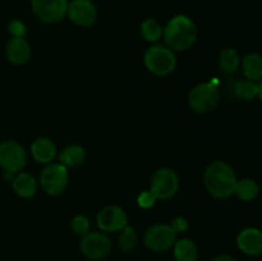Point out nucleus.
<instances>
[{
	"instance_id": "nucleus-1",
	"label": "nucleus",
	"mask_w": 262,
	"mask_h": 261,
	"mask_svg": "<svg viewBox=\"0 0 262 261\" xmlns=\"http://www.w3.org/2000/svg\"><path fill=\"white\" fill-rule=\"evenodd\" d=\"M237 181L232 166L222 160L212 161L204 173L205 188L215 199L224 200L233 196Z\"/></svg>"
},
{
	"instance_id": "nucleus-2",
	"label": "nucleus",
	"mask_w": 262,
	"mask_h": 261,
	"mask_svg": "<svg viewBox=\"0 0 262 261\" xmlns=\"http://www.w3.org/2000/svg\"><path fill=\"white\" fill-rule=\"evenodd\" d=\"M163 37L173 51L188 50L197 40L196 23L184 14L174 15L164 27Z\"/></svg>"
},
{
	"instance_id": "nucleus-3",
	"label": "nucleus",
	"mask_w": 262,
	"mask_h": 261,
	"mask_svg": "<svg viewBox=\"0 0 262 261\" xmlns=\"http://www.w3.org/2000/svg\"><path fill=\"white\" fill-rule=\"evenodd\" d=\"M143 63L145 67L155 76H168L176 69L177 58L176 54L171 49L165 45L150 46L143 55Z\"/></svg>"
},
{
	"instance_id": "nucleus-4",
	"label": "nucleus",
	"mask_w": 262,
	"mask_h": 261,
	"mask_svg": "<svg viewBox=\"0 0 262 261\" xmlns=\"http://www.w3.org/2000/svg\"><path fill=\"white\" fill-rule=\"evenodd\" d=\"M220 91L216 82H204L199 83L189 91L188 105L193 112L210 113L219 105Z\"/></svg>"
},
{
	"instance_id": "nucleus-5",
	"label": "nucleus",
	"mask_w": 262,
	"mask_h": 261,
	"mask_svg": "<svg viewBox=\"0 0 262 261\" xmlns=\"http://www.w3.org/2000/svg\"><path fill=\"white\" fill-rule=\"evenodd\" d=\"M68 168L60 163L46 164L40 174V187L45 193L50 196H58L63 193L68 187Z\"/></svg>"
},
{
	"instance_id": "nucleus-6",
	"label": "nucleus",
	"mask_w": 262,
	"mask_h": 261,
	"mask_svg": "<svg viewBox=\"0 0 262 261\" xmlns=\"http://www.w3.org/2000/svg\"><path fill=\"white\" fill-rule=\"evenodd\" d=\"M112 241L104 232H89L81 237L79 250L82 255L92 261L104 260L112 252Z\"/></svg>"
},
{
	"instance_id": "nucleus-7",
	"label": "nucleus",
	"mask_w": 262,
	"mask_h": 261,
	"mask_svg": "<svg viewBox=\"0 0 262 261\" xmlns=\"http://www.w3.org/2000/svg\"><path fill=\"white\" fill-rule=\"evenodd\" d=\"M69 0H31L33 15L46 25H54L67 17Z\"/></svg>"
},
{
	"instance_id": "nucleus-8",
	"label": "nucleus",
	"mask_w": 262,
	"mask_h": 261,
	"mask_svg": "<svg viewBox=\"0 0 262 261\" xmlns=\"http://www.w3.org/2000/svg\"><path fill=\"white\" fill-rule=\"evenodd\" d=\"M179 189V178L170 168H160L152 174L150 191L158 200H169L177 194Z\"/></svg>"
},
{
	"instance_id": "nucleus-9",
	"label": "nucleus",
	"mask_w": 262,
	"mask_h": 261,
	"mask_svg": "<svg viewBox=\"0 0 262 261\" xmlns=\"http://www.w3.org/2000/svg\"><path fill=\"white\" fill-rule=\"evenodd\" d=\"M177 241V233L170 224H154L143 235V243L152 252H165L173 248Z\"/></svg>"
},
{
	"instance_id": "nucleus-10",
	"label": "nucleus",
	"mask_w": 262,
	"mask_h": 261,
	"mask_svg": "<svg viewBox=\"0 0 262 261\" xmlns=\"http://www.w3.org/2000/svg\"><path fill=\"white\" fill-rule=\"evenodd\" d=\"M27 164V154L15 141H3L0 143V166L9 174H17Z\"/></svg>"
},
{
	"instance_id": "nucleus-11",
	"label": "nucleus",
	"mask_w": 262,
	"mask_h": 261,
	"mask_svg": "<svg viewBox=\"0 0 262 261\" xmlns=\"http://www.w3.org/2000/svg\"><path fill=\"white\" fill-rule=\"evenodd\" d=\"M96 224L104 233L120 232L128 225V216L120 206L109 205L97 212Z\"/></svg>"
},
{
	"instance_id": "nucleus-12",
	"label": "nucleus",
	"mask_w": 262,
	"mask_h": 261,
	"mask_svg": "<svg viewBox=\"0 0 262 261\" xmlns=\"http://www.w3.org/2000/svg\"><path fill=\"white\" fill-rule=\"evenodd\" d=\"M67 17L79 27H91L97 20V9L92 0H71Z\"/></svg>"
},
{
	"instance_id": "nucleus-13",
	"label": "nucleus",
	"mask_w": 262,
	"mask_h": 261,
	"mask_svg": "<svg viewBox=\"0 0 262 261\" xmlns=\"http://www.w3.org/2000/svg\"><path fill=\"white\" fill-rule=\"evenodd\" d=\"M237 246L248 256H260L262 253V232L257 228H246L237 235Z\"/></svg>"
},
{
	"instance_id": "nucleus-14",
	"label": "nucleus",
	"mask_w": 262,
	"mask_h": 261,
	"mask_svg": "<svg viewBox=\"0 0 262 261\" xmlns=\"http://www.w3.org/2000/svg\"><path fill=\"white\" fill-rule=\"evenodd\" d=\"M7 58L14 66L26 64L31 58V46L23 37H12L7 45Z\"/></svg>"
},
{
	"instance_id": "nucleus-15",
	"label": "nucleus",
	"mask_w": 262,
	"mask_h": 261,
	"mask_svg": "<svg viewBox=\"0 0 262 261\" xmlns=\"http://www.w3.org/2000/svg\"><path fill=\"white\" fill-rule=\"evenodd\" d=\"M31 155L37 163L50 164L56 156V146L50 138L38 137L31 145Z\"/></svg>"
},
{
	"instance_id": "nucleus-16",
	"label": "nucleus",
	"mask_w": 262,
	"mask_h": 261,
	"mask_svg": "<svg viewBox=\"0 0 262 261\" xmlns=\"http://www.w3.org/2000/svg\"><path fill=\"white\" fill-rule=\"evenodd\" d=\"M12 188L17 196L22 199H30L37 192V181L32 174L19 171L13 177Z\"/></svg>"
},
{
	"instance_id": "nucleus-17",
	"label": "nucleus",
	"mask_w": 262,
	"mask_h": 261,
	"mask_svg": "<svg viewBox=\"0 0 262 261\" xmlns=\"http://www.w3.org/2000/svg\"><path fill=\"white\" fill-rule=\"evenodd\" d=\"M173 255L176 261H197L199 250L193 241L184 237L176 241L173 246Z\"/></svg>"
},
{
	"instance_id": "nucleus-18",
	"label": "nucleus",
	"mask_w": 262,
	"mask_h": 261,
	"mask_svg": "<svg viewBox=\"0 0 262 261\" xmlns=\"http://www.w3.org/2000/svg\"><path fill=\"white\" fill-rule=\"evenodd\" d=\"M86 160V151L79 145H69L59 154V163L67 168H76Z\"/></svg>"
},
{
	"instance_id": "nucleus-19",
	"label": "nucleus",
	"mask_w": 262,
	"mask_h": 261,
	"mask_svg": "<svg viewBox=\"0 0 262 261\" xmlns=\"http://www.w3.org/2000/svg\"><path fill=\"white\" fill-rule=\"evenodd\" d=\"M243 73L250 81H261L262 79V56L257 53H251L243 58Z\"/></svg>"
},
{
	"instance_id": "nucleus-20",
	"label": "nucleus",
	"mask_w": 262,
	"mask_h": 261,
	"mask_svg": "<svg viewBox=\"0 0 262 261\" xmlns=\"http://www.w3.org/2000/svg\"><path fill=\"white\" fill-rule=\"evenodd\" d=\"M241 63L239 54L235 49L228 48L224 49V50L220 53L219 55V67L222 69V72L227 74L234 73L238 69Z\"/></svg>"
},
{
	"instance_id": "nucleus-21",
	"label": "nucleus",
	"mask_w": 262,
	"mask_h": 261,
	"mask_svg": "<svg viewBox=\"0 0 262 261\" xmlns=\"http://www.w3.org/2000/svg\"><path fill=\"white\" fill-rule=\"evenodd\" d=\"M258 192H260L258 184L253 179L243 178L241 181H237L234 194H237L238 199L242 201H252L257 197Z\"/></svg>"
},
{
	"instance_id": "nucleus-22",
	"label": "nucleus",
	"mask_w": 262,
	"mask_h": 261,
	"mask_svg": "<svg viewBox=\"0 0 262 261\" xmlns=\"http://www.w3.org/2000/svg\"><path fill=\"white\" fill-rule=\"evenodd\" d=\"M164 27L154 18H147L141 23V35L148 42L156 44L161 37H163Z\"/></svg>"
},
{
	"instance_id": "nucleus-23",
	"label": "nucleus",
	"mask_w": 262,
	"mask_h": 261,
	"mask_svg": "<svg viewBox=\"0 0 262 261\" xmlns=\"http://www.w3.org/2000/svg\"><path fill=\"white\" fill-rule=\"evenodd\" d=\"M138 243V237L137 233H136L135 228L127 225V227L123 228L119 233V237H118V247L123 252H130L136 248Z\"/></svg>"
},
{
	"instance_id": "nucleus-24",
	"label": "nucleus",
	"mask_w": 262,
	"mask_h": 261,
	"mask_svg": "<svg viewBox=\"0 0 262 261\" xmlns=\"http://www.w3.org/2000/svg\"><path fill=\"white\" fill-rule=\"evenodd\" d=\"M234 94L241 100H252L258 95V84L250 79H241L235 82Z\"/></svg>"
},
{
	"instance_id": "nucleus-25",
	"label": "nucleus",
	"mask_w": 262,
	"mask_h": 261,
	"mask_svg": "<svg viewBox=\"0 0 262 261\" xmlns=\"http://www.w3.org/2000/svg\"><path fill=\"white\" fill-rule=\"evenodd\" d=\"M72 230L76 233L79 237H83L84 234L90 232V228H91V224H90V219L84 215H76V216L72 219L71 223Z\"/></svg>"
},
{
	"instance_id": "nucleus-26",
	"label": "nucleus",
	"mask_w": 262,
	"mask_h": 261,
	"mask_svg": "<svg viewBox=\"0 0 262 261\" xmlns=\"http://www.w3.org/2000/svg\"><path fill=\"white\" fill-rule=\"evenodd\" d=\"M8 31L12 35V37H26L27 35V27H26L25 23L22 20L13 19L10 20L9 25H8Z\"/></svg>"
},
{
	"instance_id": "nucleus-27",
	"label": "nucleus",
	"mask_w": 262,
	"mask_h": 261,
	"mask_svg": "<svg viewBox=\"0 0 262 261\" xmlns=\"http://www.w3.org/2000/svg\"><path fill=\"white\" fill-rule=\"evenodd\" d=\"M156 197L151 193V191H143L141 192L140 196L137 197V205L141 207V209H151V207L155 205Z\"/></svg>"
},
{
	"instance_id": "nucleus-28",
	"label": "nucleus",
	"mask_w": 262,
	"mask_h": 261,
	"mask_svg": "<svg viewBox=\"0 0 262 261\" xmlns=\"http://www.w3.org/2000/svg\"><path fill=\"white\" fill-rule=\"evenodd\" d=\"M170 227L173 228V230L177 233V234H178V233H184L187 229H188V222H187L186 217L178 216L176 217V219H173Z\"/></svg>"
},
{
	"instance_id": "nucleus-29",
	"label": "nucleus",
	"mask_w": 262,
	"mask_h": 261,
	"mask_svg": "<svg viewBox=\"0 0 262 261\" xmlns=\"http://www.w3.org/2000/svg\"><path fill=\"white\" fill-rule=\"evenodd\" d=\"M211 261H237L235 260L233 256H229V255H219L216 256V257L212 258Z\"/></svg>"
},
{
	"instance_id": "nucleus-30",
	"label": "nucleus",
	"mask_w": 262,
	"mask_h": 261,
	"mask_svg": "<svg viewBox=\"0 0 262 261\" xmlns=\"http://www.w3.org/2000/svg\"><path fill=\"white\" fill-rule=\"evenodd\" d=\"M257 96L260 97V100L262 102V79L260 81V83H258V95H257Z\"/></svg>"
}]
</instances>
